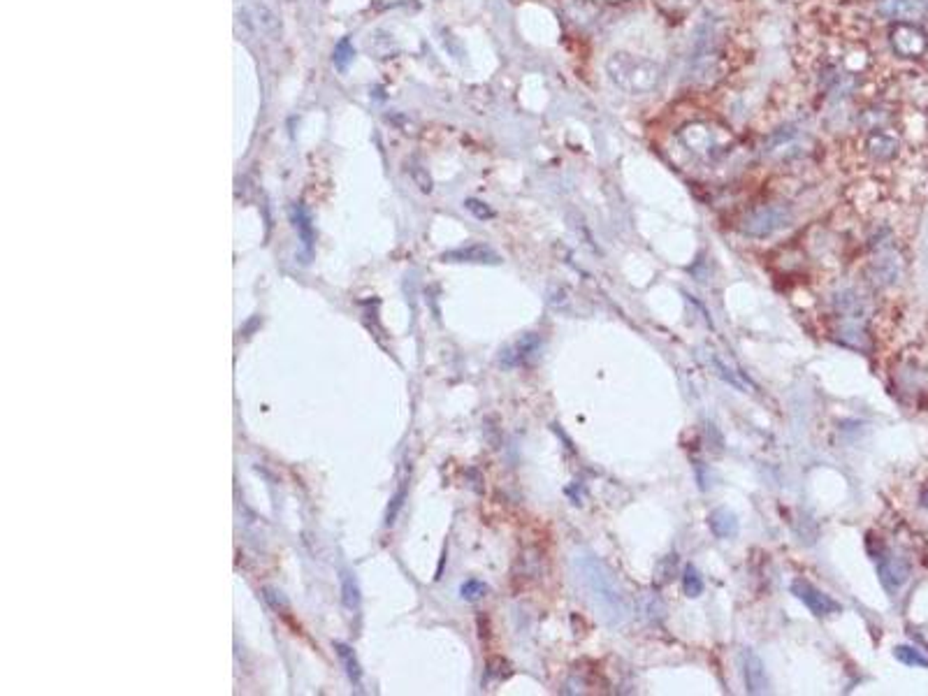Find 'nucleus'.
<instances>
[{"mask_svg": "<svg viewBox=\"0 0 928 696\" xmlns=\"http://www.w3.org/2000/svg\"><path fill=\"white\" fill-rule=\"evenodd\" d=\"M575 571L599 617L610 627L625 624L632 613V601L604 562H599L594 555L583 553L575 557Z\"/></svg>", "mask_w": 928, "mask_h": 696, "instance_id": "nucleus-1", "label": "nucleus"}, {"mask_svg": "<svg viewBox=\"0 0 928 696\" xmlns=\"http://www.w3.org/2000/svg\"><path fill=\"white\" fill-rule=\"evenodd\" d=\"M606 74L617 91L632 98H643L660 89L664 68L652 58L632 52H613L606 58Z\"/></svg>", "mask_w": 928, "mask_h": 696, "instance_id": "nucleus-2", "label": "nucleus"}, {"mask_svg": "<svg viewBox=\"0 0 928 696\" xmlns=\"http://www.w3.org/2000/svg\"><path fill=\"white\" fill-rule=\"evenodd\" d=\"M792 218L794 216L789 207L762 205L747 214L745 221H743V233H745L747 237L763 240V237H770V234H775L778 230L787 228V225L792 223Z\"/></svg>", "mask_w": 928, "mask_h": 696, "instance_id": "nucleus-3", "label": "nucleus"}, {"mask_svg": "<svg viewBox=\"0 0 928 696\" xmlns=\"http://www.w3.org/2000/svg\"><path fill=\"white\" fill-rule=\"evenodd\" d=\"M722 131L724 128L712 126V123H706V121H692V123L680 128L678 140L683 142L685 149L692 151V154L718 156L724 151V144L722 140H719V132Z\"/></svg>", "mask_w": 928, "mask_h": 696, "instance_id": "nucleus-4", "label": "nucleus"}, {"mask_svg": "<svg viewBox=\"0 0 928 696\" xmlns=\"http://www.w3.org/2000/svg\"><path fill=\"white\" fill-rule=\"evenodd\" d=\"M889 40L894 52L903 58H919L928 49V35L919 29L917 23L898 21L889 33Z\"/></svg>", "mask_w": 928, "mask_h": 696, "instance_id": "nucleus-5", "label": "nucleus"}, {"mask_svg": "<svg viewBox=\"0 0 928 696\" xmlns=\"http://www.w3.org/2000/svg\"><path fill=\"white\" fill-rule=\"evenodd\" d=\"M792 594L796 597L798 601H804V606L808 608L810 613H813L814 617H829V615H838V613H843V606L838 604L833 597H829L826 592H822V590L814 588L813 582L801 581V578L792 582Z\"/></svg>", "mask_w": 928, "mask_h": 696, "instance_id": "nucleus-6", "label": "nucleus"}, {"mask_svg": "<svg viewBox=\"0 0 928 696\" xmlns=\"http://www.w3.org/2000/svg\"><path fill=\"white\" fill-rule=\"evenodd\" d=\"M875 564L877 573H880V581H882V585L891 594L898 592V590L906 585L907 578H910V564H907V559H903L900 555L887 553V550H884V553H880L875 557Z\"/></svg>", "mask_w": 928, "mask_h": 696, "instance_id": "nucleus-7", "label": "nucleus"}, {"mask_svg": "<svg viewBox=\"0 0 928 696\" xmlns=\"http://www.w3.org/2000/svg\"><path fill=\"white\" fill-rule=\"evenodd\" d=\"M741 668L747 694H766L769 692V675H766V666H763L762 657L757 652L745 648L741 652Z\"/></svg>", "mask_w": 928, "mask_h": 696, "instance_id": "nucleus-8", "label": "nucleus"}, {"mask_svg": "<svg viewBox=\"0 0 928 696\" xmlns=\"http://www.w3.org/2000/svg\"><path fill=\"white\" fill-rule=\"evenodd\" d=\"M880 14L894 21H917L928 14V0H880Z\"/></svg>", "mask_w": 928, "mask_h": 696, "instance_id": "nucleus-9", "label": "nucleus"}, {"mask_svg": "<svg viewBox=\"0 0 928 696\" xmlns=\"http://www.w3.org/2000/svg\"><path fill=\"white\" fill-rule=\"evenodd\" d=\"M441 263H472V265H499L501 256L485 244L462 246L453 251L441 253Z\"/></svg>", "mask_w": 928, "mask_h": 696, "instance_id": "nucleus-10", "label": "nucleus"}, {"mask_svg": "<svg viewBox=\"0 0 928 696\" xmlns=\"http://www.w3.org/2000/svg\"><path fill=\"white\" fill-rule=\"evenodd\" d=\"M541 348V337L536 332H527L515 344L501 351V365L504 367H520L524 365L532 355Z\"/></svg>", "mask_w": 928, "mask_h": 696, "instance_id": "nucleus-11", "label": "nucleus"}, {"mask_svg": "<svg viewBox=\"0 0 928 696\" xmlns=\"http://www.w3.org/2000/svg\"><path fill=\"white\" fill-rule=\"evenodd\" d=\"M898 147H900L898 138L891 135V132L884 131V128H877V131H873L866 140V151L875 160H891L896 154H898Z\"/></svg>", "mask_w": 928, "mask_h": 696, "instance_id": "nucleus-12", "label": "nucleus"}, {"mask_svg": "<svg viewBox=\"0 0 928 696\" xmlns=\"http://www.w3.org/2000/svg\"><path fill=\"white\" fill-rule=\"evenodd\" d=\"M708 525L718 539H736L741 531V522L729 508H712L708 515Z\"/></svg>", "mask_w": 928, "mask_h": 696, "instance_id": "nucleus-13", "label": "nucleus"}, {"mask_svg": "<svg viewBox=\"0 0 928 696\" xmlns=\"http://www.w3.org/2000/svg\"><path fill=\"white\" fill-rule=\"evenodd\" d=\"M335 652L336 657H339V664L344 666V674L351 680V685H362V666H360V659L358 655H355L353 648L348 643H342V641H335Z\"/></svg>", "mask_w": 928, "mask_h": 696, "instance_id": "nucleus-14", "label": "nucleus"}, {"mask_svg": "<svg viewBox=\"0 0 928 696\" xmlns=\"http://www.w3.org/2000/svg\"><path fill=\"white\" fill-rule=\"evenodd\" d=\"M342 604L348 613H358L360 606H362V592H360L358 578L355 573H351L348 569H342Z\"/></svg>", "mask_w": 928, "mask_h": 696, "instance_id": "nucleus-15", "label": "nucleus"}, {"mask_svg": "<svg viewBox=\"0 0 928 696\" xmlns=\"http://www.w3.org/2000/svg\"><path fill=\"white\" fill-rule=\"evenodd\" d=\"M293 225H295L297 234H300V240H302L304 251L311 253V249H313V225H311V216H309V211L304 209L302 205L293 207Z\"/></svg>", "mask_w": 928, "mask_h": 696, "instance_id": "nucleus-16", "label": "nucleus"}, {"mask_svg": "<svg viewBox=\"0 0 928 696\" xmlns=\"http://www.w3.org/2000/svg\"><path fill=\"white\" fill-rule=\"evenodd\" d=\"M873 275H875L877 284H891L898 275V263H896L894 256H884L880 260L873 263Z\"/></svg>", "mask_w": 928, "mask_h": 696, "instance_id": "nucleus-17", "label": "nucleus"}, {"mask_svg": "<svg viewBox=\"0 0 928 696\" xmlns=\"http://www.w3.org/2000/svg\"><path fill=\"white\" fill-rule=\"evenodd\" d=\"M488 592H490V588H488L483 581H479V578H469V581H464L460 585L462 601H469V604H473V601H481Z\"/></svg>", "mask_w": 928, "mask_h": 696, "instance_id": "nucleus-18", "label": "nucleus"}, {"mask_svg": "<svg viewBox=\"0 0 928 696\" xmlns=\"http://www.w3.org/2000/svg\"><path fill=\"white\" fill-rule=\"evenodd\" d=\"M683 590H685V594H687L689 599H696V597H701V594H703V578H701V573L692 564L685 566Z\"/></svg>", "mask_w": 928, "mask_h": 696, "instance_id": "nucleus-19", "label": "nucleus"}, {"mask_svg": "<svg viewBox=\"0 0 928 696\" xmlns=\"http://www.w3.org/2000/svg\"><path fill=\"white\" fill-rule=\"evenodd\" d=\"M894 657L898 659L900 664H906V666L928 668L926 657H924L919 650H915V648H910V645H898V648L894 650Z\"/></svg>", "mask_w": 928, "mask_h": 696, "instance_id": "nucleus-20", "label": "nucleus"}, {"mask_svg": "<svg viewBox=\"0 0 928 696\" xmlns=\"http://www.w3.org/2000/svg\"><path fill=\"white\" fill-rule=\"evenodd\" d=\"M712 365H715V369H718L719 377H722L724 381L729 383V386H734V388L741 390V393H747V383L743 381L741 377H738V371L729 369V367L724 365V362L719 358H712Z\"/></svg>", "mask_w": 928, "mask_h": 696, "instance_id": "nucleus-21", "label": "nucleus"}, {"mask_svg": "<svg viewBox=\"0 0 928 696\" xmlns=\"http://www.w3.org/2000/svg\"><path fill=\"white\" fill-rule=\"evenodd\" d=\"M657 5L668 12L671 17H683L696 5V0H657Z\"/></svg>", "mask_w": 928, "mask_h": 696, "instance_id": "nucleus-22", "label": "nucleus"}, {"mask_svg": "<svg viewBox=\"0 0 928 696\" xmlns=\"http://www.w3.org/2000/svg\"><path fill=\"white\" fill-rule=\"evenodd\" d=\"M409 170H411V174H413V182L421 186L422 193H430V191H432V179H430L428 172L422 170L421 166H413V163H411Z\"/></svg>", "mask_w": 928, "mask_h": 696, "instance_id": "nucleus-23", "label": "nucleus"}, {"mask_svg": "<svg viewBox=\"0 0 928 696\" xmlns=\"http://www.w3.org/2000/svg\"><path fill=\"white\" fill-rule=\"evenodd\" d=\"M464 207H467V209L472 211L473 216L481 218V221H488V218L495 216V211H492L490 207L485 205V202H481V200H467V202H464Z\"/></svg>", "mask_w": 928, "mask_h": 696, "instance_id": "nucleus-24", "label": "nucleus"}]
</instances>
